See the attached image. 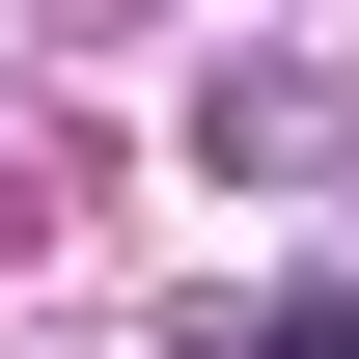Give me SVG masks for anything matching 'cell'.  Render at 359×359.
Instances as JSON below:
<instances>
[{
	"label": "cell",
	"mask_w": 359,
	"mask_h": 359,
	"mask_svg": "<svg viewBox=\"0 0 359 359\" xmlns=\"http://www.w3.org/2000/svg\"><path fill=\"white\" fill-rule=\"evenodd\" d=\"M249 359H359V276H276V304H249Z\"/></svg>",
	"instance_id": "6da1fadb"
}]
</instances>
